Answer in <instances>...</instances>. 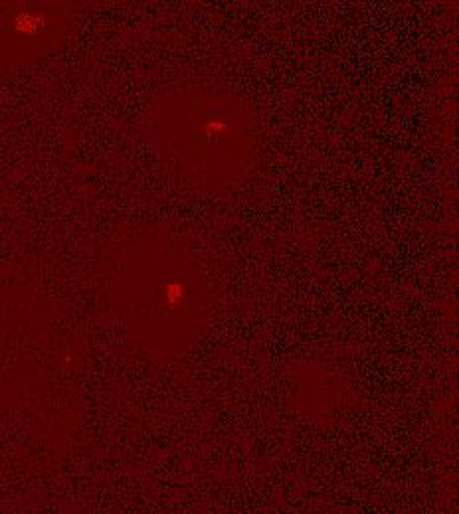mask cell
Segmentation results:
<instances>
[]
</instances>
